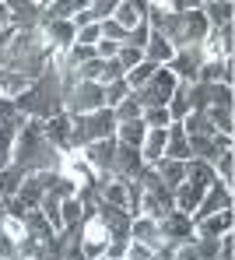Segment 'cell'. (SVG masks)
<instances>
[{"mask_svg": "<svg viewBox=\"0 0 235 260\" xmlns=\"http://www.w3.org/2000/svg\"><path fill=\"white\" fill-rule=\"evenodd\" d=\"M53 162H56V148L46 141V134H43V123L39 120H32V123H25V127L18 130V137H14V158H11V166H21L25 173H43V169H53Z\"/></svg>", "mask_w": 235, "mask_h": 260, "instance_id": "6da1fadb", "label": "cell"}, {"mask_svg": "<svg viewBox=\"0 0 235 260\" xmlns=\"http://www.w3.org/2000/svg\"><path fill=\"white\" fill-rule=\"evenodd\" d=\"M60 95H63V91H60L56 71H46L39 81L28 85L25 95L14 99V106H18V113H25V116H32V120H53V116L63 113V99H60Z\"/></svg>", "mask_w": 235, "mask_h": 260, "instance_id": "7a4b0ae2", "label": "cell"}, {"mask_svg": "<svg viewBox=\"0 0 235 260\" xmlns=\"http://www.w3.org/2000/svg\"><path fill=\"white\" fill-rule=\"evenodd\" d=\"M176 74L169 71V67H158L154 71V78L147 81L144 88L134 91V99H137V106L141 109H158V106H169V99H172V91H176Z\"/></svg>", "mask_w": 235, "mask_h": 260, "instance_id": "3957f363", "label": "cell"}, {"mask_svg": "<svg viewBox=\"0 0 235 260\" xmlns=\"http://www.w3.org/2000/svg\"><path fill=\"white\" fill-rule=\"evenodd\" d=\"M200 63H204V53H200V46H183V49H176V56H172L165 67L176 74V81H186V85H193V81H197V71H200Z\"/></svg>", "mask_w": 235, "mask_h": 260, "instance_id": "277c9868", "label": "cell"}, {"mask_svg": "<svg viewBox=\"0 0 235 260\" xmlns=\"http://www.w3.org/2000/svg\"><path fill=\"white\" fill-rule=\"evenodd\" d=\"M228 208H232V190L221 186V183H214V186H207L204 201L197 204V211L189 215V221L197 225V221H204L207 215H218V211H228Z\"/></svg>", "mask_w": 235, "mask_h": 260, "instance_id": "5b68a950", "label": "cell"}, {"mask_svg": "<svg viewBox=\"0 0 235 260\" xmlns=\"http://www.w3.org/2000/svg\"><path fill=\"white\" fill-rule=\"evenodd\" d=\"M158 229H162V239L172 243V246H179V243H193V239H197V236H193L197 229H193L189 215H179V211H172L169 218H162Z\"/></svg>", "mask_w": 235, "mask_h": 260, "instance_id": "8992f818", "label": "cell"}, {"mask_svg": "<svg viewBox=\"0 0 235 260\" xmlns=\"http://www.w3.org/2000/svg\"><path fill=\"white\" fill-rule=\"evenodd\" d=\"M81 158L92 166L95 173H109V169H112V158H116V137L85 144V148H81Z\"/></svg>", "mask_w": 235, "mask_h": 260, "instance_id": "52a82bcc", "label": "cell"}, {"mask_svg": "<svg viewBox=\"0 0 235 260\" xmlns=\"http://www.w3.org/2000/svg\"><path fill=\"white\" fill-rule=\"evenodd\" d=\"M141 166H144V158H141V151H137V148H127V144H116V158H112V169H109V173L116 176L120 183H127V179H134V176L141 173Z\"/></svg>", "mask_w": 235, "mask_h": 260, "instance_id": "ba28073f", "label": "cell"}, {"mask_svg": "<svg viewBox=\"0 0 235 260\" xmlns=\"http://www.w3.org/2000/svg\"><path fill=\"white\" fill-rule=\"evenodd\" d=\"M7 7H11V28L14 32H32L43 18V4H35V0H18Z\"/></svg>", "mask_w": 235, "mask_h": 260, "instance_id": "9c48e42d", "label": "cell"}, {"mask_svg": "<svg viewBox=\"0 0 235 260\" xmlns=\"http://www.w3.org/2000/svg\"><path fill=\"white\" fill-rule=\"evenodd\" d=\"M98 218H102L109 239H130V221H134L130 211H123V208H109V204H98Z\"/></svg>", "mask_w": 235, "mask_h": 260, "instance_id": "30bf717a", "label": "cell"}, {"mask_svg": "<svg viewBox=\"0 0 235 260\" xmlns=\"http://www.w3.org/2000/svg\"><path fill=\"white\" fill-rule=\"evenodd\" d=\"M130 239H134V243H141V246H147L151 253H158V250L165 246L158 221H151V218H141V215L130 221Z\"/></svg>", "mask_w": 235, "mask_h": 260, "instance_id": "8fae6325", "label": "cell"}, {"mask_svg": "<svg viewBox=\"0 0 235 260\" xmlns=\"http://www.w3.org/2000/svg\"><path fill=\"white\" fill-rule=\"evenodd\" d=\"M165 158L189 162V141H186L183 123H169V127H165Z\"/></svg>", "mask_w": 235, "mask_h": 260, "instance_id": "7c38bea8", "label": "cell"}, {"mask_svg": "<svg viewBox=\"0 0 235 260\" xmlns=\"http://www.w3.org/2000/svg\"><path fill=\"white\" fill-rule=\"evenodd\" d=\"M144 14H147V4H137V0H120V4H116L112 21H116L123 32H130V28H137V25L144 21Z\"/></svg>", "mask_w": 235, "mask_h": 260, "instance_id": "4fadbf2b", "label": "cell"}, {"mask_svg": "<svg viewBox=\"0 0 235 260\" xmlns=\"http://www.w3.org/2000/svg\"><path fill=\"white\" fill-rule=\"evenodd\" d=\"M25 236H28V239H35L39 246H49V243L56 239V232L49 229V221L43 218V211H39V208L25 215Z\"/></svg>", "mask_w": 235, "mask_h": 260, "instance_id": "5bb4252c", "label": "cell"}, {"mask_svg": "<svg viewBox=\"0 0 235 260\" xmlns=\"http://www.w3.org/2000/svg\"><path fill=\"white\" fill-rule=\"evenodd\" d=\"M172 56H176L172 43H169L165 36L151 32V39H147V46H144V60H147V63H154V67H165V63H169Z\"/></svg>", "mask_w": 235, "mask_h": 260, "instance_id": "9a60e30c", "label": "cell"}, {"mask_svg": "<svg viewBox=\"0 0 235 260\" xmlns=\"http://www.w3.org/2000/svg\"><path fill=\"white\" fill-rule=\"evenodd\" d=\"M154 173H158V179H162L169 190H176V186H183V183H186V162L158 158V162H154Z\"/></svg>", "mask_w": 235, "mask_h": 260, "instance_id": "2e32d148", "label": "cell"}, {"mask_svg": "<svg viewBox=\"0 0 235 260\" xmlns=\"http://www.w3.org/2000/svg\"><path fill=\"white\" fill-rule=\"evenodd\" d=\"M204 193H207V190H200V186H193V183H183V186L172 190V204H176L179 215H193L197 204L204 201Z\"/></svg>", "mask_w": 235, "mask_h": 260, "instance_id": "e0dca14e", "label": "cell"}, {"mask_svg": "<svg viewBox=\"0 0 235 260\" xmlns=\"http://www.w3.org/2000/svg\"><path fill=\"white\" fill-rule=\"evenodd\" d=\"M193 229H197V236H218V239L228 236L232 232V208L228 211H218V215H207L204 221H197Z\"/></svg>", "mask_w": 235, "mask_h": 260, "instance_id": "ac0fdd59", "label": "cell"}, {"mask_svg": "<svg viewBox=\"0 0 235 260\" xmlns=\"http://www.w3.org/2000/svg\"><path fill=\"white\" fill-rule=\"evenodd\" d=\"M186 183L200 186V190H207V186L218 183V173H214L211 162H204V158H189V162H186Z\"/></svg>", "mask_w": 235, "mask_h": 260, "instance_id": "d6986e66", "label": "cell"}, {"mask_svg": "<svg viewBox=\"0 0 235 260\" xmlns=\"http://www.w3.org/2000/svg\"><path fill=\"white\" fill-rule=\"evenodd\" d=\"M141 158H144V166H154L158 158H165V130H147L144 134Z\"/></svg>", "mask_w": 235, "mask_h": 260, "instance_id": "ffe728a7", "label": "cell"}, {"mask_svg": "<svg viewBox=\"0 0 235 260\" xmlns=\"http://www.w3.org/2000/svg\"><path fill=\"white\" fill-rule=\"evenodd\" d=\"M28 78L25 74H18V71H0V99H18V95H25L28 91Z\"/></svg>", "mask_w": 235, "mask_h": 260, "instance_id": "44dd1931", "label": "cell"}, {"mask_svg": "<svg viewBox=\"0 0 235 260\" xmlns=\"http://www.w3.org/2000/svg\"><path fill=\"white\" fill-rule=\"evenodd\" d=\"M18 130H21V120L0 123V169L11 166V158H14V137H18Z\"/></svg>", "mask_w": 235, "mask_h": 260, "instance_id": "7402d4cb", "label": "cell"}, {"mask_svg": "<svg viewBox=\"0 0 235 260\" xmlns=\"http://www.w3.org/2000/svg\"><path fill=\"white\" fill-rule=\"evenodd\" d=\"M144 134H147V127H144L141 120H134V123H116V144H127V148H137V151H141Z\"/></svg>", "mask_w": 235, "mask_h": 260, "instance_id": "603a6c76", "label": "cell"}, {"mask_svg": "<svg viewBox=\"0 0 235 260\" xmlns=\"http://www.w3.org/2000/svg\"><path fill=\"white\" fill-rule=\"evenodd\" d=\"M200 11H204V18H207V25H232V4L228 0H211V4H200Z\"/></svg>", "mask_w": 235, "mask_h": 260, "instance_id": "cb8c5ba5", "label": "cell"}, {"mask_svg": "<svg viewBox=\"0 0 235 260\" xmlns=\"http://www.w3.org/2000/svg\"><path fill=\"white\" fill-rule=\"evenodd\" d=\"M25 169L21 166H4L0 169V197H14L18 190H21V183H25Z\"/></svg>", "mask_w": 235, "mask_h": 260, "instance_id": "d4e9b609", "label": "cell"}, {"mask_svg": "<svg viewBox=\"0 0 235 260\" xmlns=\"http://www.w3.org/2000/svg\"><path fill=\"white\" fill-rule=\"evenodd\" d=\"M74 36H77V32H74L70 21H53V25H46V39L53 43V49H56V46H60V49H70V46H74Z\"/></svg>", "mask_w": 235, "mask_h": 260, "instance_id": "484cf974", "label": "cell"}, {"mask_svg": "<svg viewBox=\"0 0 235 260\" xmlns=\"http://www.w3.org/2000/svg\"><path fill=\"white\" fill-rule=\"evenodd\" d=\"M112 116H116V123H134V120H141V106H137V99L127 95V99L112 109Z\"/></svg>", "mask_w": 235, "mask_h": 260, "instance_id": "4316f807", "label": "cell"}, {"mask_svg": "<svg viewBox=\"0 0 235 260\" xmlns=\"http://www.w3.org/2000/svg\"><path fill=\"white\" fill-rule=\"evenodd\" d=\"M141 123L147 130H165L172 120H169V109H165V106H158V109H141Z\"/></svg>", "mask_w": 235, "mask_h": 260, "instance_id": "83f0119b", "label": "cell"}, {"mask_svg": "<svg viewBox=\"0 0 235 260\" xmlns=\"http://www.w3.org/2000/svg\"><path fill=\"white\" fill-rule=\"evenodd\" d=\"M60 218H63V229H67V225H81V218H85L81 201H77V197H63V204H60Z\"/></svg>", "mask_w": 235, "mask_h": 260, "instance_id": "f1b7e54d", "label": "cell"}, {"mask_svg": "<svg viewBox=\"0 0 235 260\" xmlns=\"http://www.w3.org/2000/svg\"><path fill=\"white\" fill-rule=\"evenodd\" d=\"M116 4H120V0H95V4H88V18H92L95 25L109 21V18L116 14Z\"/></svg>", "mask_w": 235, "mask_h": 260, "instance_id": "f546056e", "label": "cell"}, {"mask_svg": "<svg viewBox=\"0 0 235 260\" xmlns=\"http://www.w3.org/2000/svg\"><path fill=\"white\" fill-rule=\"evenodd\" d=\"M102 91H105V109H116V106H120V102H123L127 95H134L127 81H112V85L102 88Z\"/></svg>", "mask_w": 235, "mask_h": 260, "instance_id": "4dcf8cb0", "label": "cell"}, {"mask_svg": "<svg viewBox=\"0 0 235 260\" xmlns=\"http://www.w3.org/2000/svg\"><path fill=\"white\" fill-rule=\"evenodd\" d=\"M147 39H151V25H147V21H141L137 28H130V32H127V39H123V46H130V49H141V53H144V46H147Z\"/></svg>", "mask_w": 235, "mask_h": 260, "instance_id": "1f68e13d", "label": "cell"}, {"mask_svg": "<svg viewBox=\"0 0 235 260\" xmlns=\"http://www.w3.org/2000/svg\"><path fill=\"white\" fill-rule=\"evenodd\" d=\"M193 246H197V257H200V260H214V257H218L221 239H218V236H197Z\"/></svg>", "mask_w": 235, "mask_h": 260, "instance_id": "d6a6232c", "label": "cell"}, {"mask_svg": "<svg viewBox=\"0 0 235 260\" xmlns=\"http://www.w3.org/2000/svg\"><path fill=\"white\" fill-rule=\"evenodd\" d=\"M74 43H81V46H98L102 43V25H85V28H77V36H74Z\"/></svg>", "mask_w": 235, "mask_h": 260, "instance_id": "836d02e7", "label": "cell"}, {"mask_svg": "<svg viewBox=\"0 0 235 260\" xmlns=\"http://www.w3.org/2000/svg\"><path fill=\"white\" fill-rule=\"evenodd\" d=\"M207 95H211V106L232 109V88H225V85H207Z\"/></svg>", "mask_w": 235, "mask_h": 260, "instance_id": "e575fe53", "label": "cell"}, {"mask_svg": "<svg viewBox=\"0 0 235 260\" xmlns=\"http://www.w3.org/2000/svg\"><path fill=\"white\" fill-rule=\"evenodd\" d=\"M116 60L123 63V71H134V67H137V63L144 60V53H141V49H130V46H120Z\"/></svg>", "mask_w": 235, "mask_h": 260, "instance_id": "d590c367", "label": "cell"}, {"mask_svg": "<svg viewBox=\"0 0 235 260\" xmlns=\"http://www.w3.org/2000/svg\"><path fill=\"white\" fill-rule=\"evenodd\" d=\"M123 260H154V253H151L147 246H141V243L130 239V243H127V257H123Z\"/></svg>", "mask_w": 235, "mask_h": 260, "instance_id": "8d00e7d4", "label": "cell"}, {"mask_svg": "<svg viewBox=\"0 0 235 260\" xmlns=\"http://www.w3.org/2000/svg\"><path fill=\"white\" fill-rule=\"evenodd\" d=\"M7 120H21V113H18L14 99H0V123H7Z\"/></svg>", "mask_w": 235, "mask_h": 260, "instance_id": "74e56055", "label": "cell"}, {"mask_svg": "<svg viewBox=\"0 0 235 260\" xmlns=\"http://www.w3.org/2000/svg\"><path fill=\"white\" fill-rule=\"evenodd\" d=\"M193 243H197V239H193ZM193 243H179V246L172 250V260H200V257H197V246H193Z\"/></svg>", "mask_w": 235, "mask_h": 260, "instance_id": "f35d334b", "label": "cell"}, {"mask_svg": "<svg viewBox=\"0 0 235 260\" xmlns=\"http://www.w3.org/2000/svg\"><path fill=\"white\" fill-rule=\"evenodd\" d=\"M14 36H18V32H14V28H11V25H4V28H0V49H7V46H11V39H14Z\"/></svg>", "mask_w": 235, "mask_h": 260, "instance_id": "ab89813d", "label": "cell"}, {"mask_svg": "<svg viewBox=\"0 0 235 260\" xmlns=\"http://www.w3.org/2000/svg\"><path fill=\"white\" fill-rule=\"evenodd\" d=\"M4 25H11V7L0 0V28H4Z\"/></svg>", "mask_w": 235, "mask_h": 260, "instance_id": "60d3db41", "label": "cell"}, {"mask_svg": "<svg viewBox=\"0 0 235 260\" xmlns=\"http://www.w3.org/2000/svg\"><path fill=\"white\" fill-rule=\"evenodd\" d=\"M4 260H25V257H18V253H11V257H4Z\"/></svg>", "mask_w": 235, "mask_h": 260, "instance_id": "b9f144b4", "label": "cell"}, {"mask_svg": "<svg viewBox=\"0 0 235 260\" xmlns=\"http://www.w3.org/2000/svg\"><path fill=\"white\" fill-rule=\"evenodd\" d=\"M92 260H105V257H92Z\"/></svg>", "mask_w": 235, "mask_h": 260, "instance_id": "7bdbcfd3", "label": "cell"}, {"mask_svg": "<svg viewBox=\"0 0 235 260\" xmlns=\"http://www.w3.org/2000/svg\"><path fill=\"white\" fill-rule=\"evenodd\" d=\"M154 260H162V257H154Z\"/></svg>", "mask_w": 235, "mask_h": 260, "instance_id": "ee69618b", "label": "cell"}]
</instances>
